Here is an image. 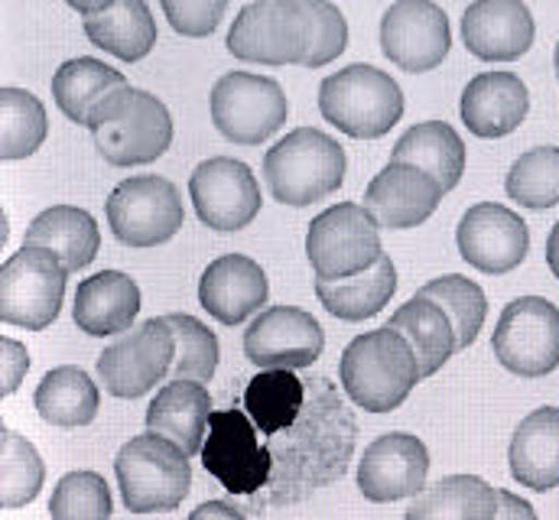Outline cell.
Masks as SVG:
<instances>
[{"label": "cell", "mask_w": 559, "mask_h": 520, "mask_svg": "<svg viewBox=\"0 0 559 520\" xmlns=\"http://www.w3.org/2000/svg\"><path fill=\"white\" fill-rule=\"evenodd\" d=\"M309 397L296 423L264 436L274 456V475L254 498L251 511L283 508L302 501L316 488L332 485L352 462L358 442V423L342 403L329 378H309Z\"/></svg>", "instance_id": "obj_1"}, {"label": "cell", "mask_w": 559, "mask_h": 520, "mask_svg": "<svg viewBox=\"0 0 559 520\" xmlns=\"http://www.w3.org/2000/svg\"><path fill=\"white\" fill-rule=\"evenodd\" d=\"M85 128L92 130L95 150L111 166H140L159 159L173 146L169 108L134 85H115L88 111Z\"/></svg>", "instance_id": "obj_2"}, {"label": "cell", "mask_w": 559, "mask_h": 520, "mask_svg": "<svg viewBox=\"0 0 559 520\" xmlns=\"http://www.w3.org/2000/svg\"><path fill=\"white\" fill-rule=\"evenodd\" d=\"M342 390L368 413L397 410L423 381L414 345L391 326L355 335L338 362Z\"/></svg>", "instance_id": "obj_3"}, {"label": "cell", "mask_w": 559, "mask_h": 520, "mask_svg": "<svg viewBox=\"0 0 559 520\" xmlns=\"http://www.w3.org/2000/svg\"><path fill=\"white\" fill-rule=\"evenodd\" d=\"M348 156L335 137L316 128H296L267 150L264 182L280 205L306 209L332 196L345 182Z\"/></svg>", "instance_id": "obj_4"}, {"label": "cell", "mask_w": 559, "mask_h": 520, "mask_svg": "<svg viewBox=\"0 0 559 520\" xmlns=\"http://www.w3.org/2000/svg\"><path fill=\"white\" fill-rule=\"evenodd\" d=\"M189 452L163 433H140L128 439L115 459L124 508L134 515H169L192 488Z\"/></svg>", "instance_id": "obj_5"}, {"label": "cell", "mask_w": 559, "mask_h": 520, "mask_svg": "<svg viewBox=\"0 0 559 520\" xmlns=\"http://www.w3.org/2000/svg\"><path fill=\"white\" fill-rule=\"evenodd\" d=\"M319 115L325 118V125L355 140H378L401 125L404 92L397 79H391L384 69L355 62L322 79Z\"/></svg>", "instance_id": "obj_6"}, {"label": "cell", "mask_w": 559, "mask_h": 520, "mask_svg": "<svg viewBox=\"0 0 559 520\" xmlns=\"http://www.w3.org/2000/svg\"><path fill=\"white\" fill-rule=\"evenodd\" d=\"M69 273L52 248L23 245L0 267V319L33 332L49 329L62 312Z\"/></svg>", "instance_id": "obj_7"}, {"label": "cell", "mask_w": 559, "mask_h": 520, "mask_svg": "<svg viewBox=\"0 0 559 520\" xmlns=\"http://www.w3.org/2000/svg\"><path fill=\"white\" fill-rule=\"evenodd\" d=\"M199 456L202 469L218 478L231 498H258L274 475L271 446L261 442V433L245 410H215Z\"/></svg>", "instance_id": "obj_8"}, {"label": "cell", "mask_w": 559, "mask_h": 520, "mask_svg": "<svg viewBox=\"0 0 559 520\" xmlns=\"http://www.w3.org/2000/svg\"><path fill=\"white\" fill-rule=\"evenodd\" d=\"M225 46L241 62L302 66L312 46V26L299 0H254L235 16Z\"/></svg>", "instance_id": "obj_9"}, {"label": "cell", "mask_w": 559, "mask_h": 520, "mask_svg": "<svg viewBox=\"0 0 559 520\" xmlns=\"http://www.w3.org/2000/svg\"><path fill=\"white\" fill-rule=\"evenodd\" d=\"M384 255L381 225L358 202H338L322 209L309 222L306 258L319 280H342L368 270Z\"/></svg>", "instance_id": "obj_10"}, {"label": "cell", "mask_w": 559, "mask_h": 520, "mask_svg": "<svg viewBox=\"0 0 559 520\" xmlns=\"http://www.w3.org/2000/svg\"><path fill=\"white\" fill-rule=\"evenodd\" d=\"M111 235L128 248H156L173 241L186 222L182 196L166 176H134L111 189L105 202Z\"/></svg>", "instance_id": "obj_11"}, {"label": "cell", "mask_w": 559, "mask_h": 520, "mask_svg": "<svg viewBox=\"0 0 559 520\" xmlns=\"http://www.w3.org/2000/svg\"><path fill=\"white\" fill-rule=\"evenodd\" d=\"M495 358L518 378H547L559 368V306L521 296L501 309L491 335Z\"/></svg>", "instance_id": "obj_12"}, {"label": "cell", "mask_w": 559, "mask_h": 520, "mask_svg": "<svg viewBox=\"0 0 559 520\" xmlns=\"http://www.w3.org/2000/svg\"><path fill=\"white\" fill-rule=\"evenodd\" d=\"M215 130L241 146H261L286 125V95L277 79L225 72L209 95Z\"/></svg>", "instance_id": "obj_13"}, {"label": "cell", "mask_w": 559, "mask_h": 520, "mask_svg": "<svg viewBox=\"0 0 559 520\" xmlns=\"http://www.w3.org/2000/svg\"><path fill=\"white\" fill-rule=\"evenodd\" d=\"M176 362V335L169 319H146L138 329L124 332V339L111 342L98 355V378L111 397L138 400L146 390H156L173 371Z\"/></svg>", "instance_id": "obj_14"}, {"label": "cell", "mask_w": 559, "mask_h": 520, "mask_svg": "<svg viewBox=\"0 0 559 520\" xmlns=\"http://www.w3.org/2000/svg\"><path fill=\"white\" fill-rule=\"evenodd\" d=\"M189 199L199 222L222 235L248 228L264 205L251 166L231 156L202 159L189 176Z\"/></svg>", "instance_id": "obj_15"}, {"label": "cell", "mask_w": 559, "mask_h": 520, "mask_svg": "<svg viewBox=\"0 0 559 520\" xmlns=\"http://www.w3.org/2000/svg\"><path fill=\"white\" fill-rule=\"evenodd\" d=\"M381 52L404 72H432L452 52L449 13L432 0H397L381 16Z\"/></svg>", "instance_id": "obj_16"}, {"label": "cell", "mask_w": 559, "mask_h": 520, "mask_svg": "<svg viewBox=\"0 0 559 520\" xmlns=\"http://www.w3.org/2000/svg\"><path fill=\"white\" fill-rule=\"evenodd\" d=\"M325 352V332L299 306H267L245 332V358L254 368H309Z\"/></svg>", "instance_id": "obj_17"}, {"label": "cell", "mask_w": 559, "mask_h": 520, "mask_svg": "<svg viewBox=\"0 0 559 520\" xmlns=\"http://www.w3.org/2000/svg\"><path fill=\"white\" fill-rule=\"evenodd\" d=\"M455 245L468 267L498 276L518 270L527 260L531 232L514 209H504L498 202H478L459 218Z\"/></svg>", "instance_id": "obj_18"}, {"label": "cell", "mask_w": 559, "mask_h": 520, "mask_svg": "<svg viewBox=\"0 0 559 520\" xmlns=\"http://www.w3.org/2000/svg\"><path fill=\"white\" fill-rule=\"evenodd\" d=\"M442 196H445V189L423 166L391 159L365 189L361 205L374 215V222L381 228L407 232V228H419L423 222L432 218Z\"/></svg>", "instance_id": "obj_19"}, {"label": "cell", "mask_w": 559, "mask_h": 520, "mask_svg": "<svg viewBox=\"0 0 559 520\" xmlns=\"http://www.w3.org/2000/svg\"><path fill=\"white\" fill-rule=\"evenodd\" d=\"M429 475V449L411 433H388L374 439L358 465V488L374 505L417 498Z\"/></svg>", "instance_id": "obj_20"}, {"label": "cell", "mask_w": 559, "mask_h": 520, "mask_svg": "<svg viewBox=\"0 0 559 520\" xmlns=\"http://www.w3.org/2000/svg\"><path fill=\"white\" fill-rule=\"evenodd\" d=\"M462 39L481 62H518L537 39L534 13L524 0H475L462 13Z\"/></svg>", "instance_id": "obj_21"}, {"label": "cell", "mask_w": 559, "mask_h": 520, "mask_svg": "<svg viewBox=\"0 0 559 520\" xmlns=\"http://www.w3.org/2000/svg\"><path fill=\"white\" fill-rule=\"evenodd\" d=\"M267 270L248 255H225L212 260L199 280V303L222 326H241L267 306Z\"/></svg>", "instance_id": "obj_22"}, {"label": "cell", "mask_w": 559, "mask_h": 520, "mask_svg": "<svg viewBox=\"0 0 559 520\" xmlns=\"http://www.w3.org/2000/svg\"><path fill=\"white\" fill-rule=\"evenodd\" d=\"M462 125L481 140H498L521 128L531 115V92L514 72L475 75L459 102Z\"/></svg>", "instance_id": "obj_23"}, {"label": "cell", "mask_w": 559, "mask_h": 520, "mask_svg": "<svg viewBox=\"0 0 559 520\" xmlns=\"http://www.w3.org/2000/svg\"><path fill=\"white\" fill-rule=\"evenodd\" d=\"M140 286L134 276L121 270H102L79 283L72 319L92 339H111L134 329L140 312Z\"/></svg>", "instance_id": "obj_24"}, {"label": "cell", "mask_w": 559, "mask_h": 520, "mask_svg": "<svg viewBox=\"0 0 559 520\" xmlns=\"http://www.w3.org/2000/svg\"><path fill=\"white\" fill-rule=\"evenodd\" d=\"M212 423V393L202 381L192 378H173L146 406V429L169 436L179 442L189 456L202 452V442L209 436Z\"/></svg>", "instance_id": "obj_25"}, {"label": "cell", "mask_w": 559, "mask_h": 520, "mask_svg": "<svg viewBox=\"0 0 559 520\" xmlns=\"http://www.w3.org/2000/svg\"><path fill=\"white\" fill-rule=\"evenodd\" d=\"M508 465L518 485L531 492H554L559 485V406L527 413L508 449Z\"/></svg>", "instance_id": "obj_26"}, {"label": "cell", "mask_w": 559, "mask_h": 520, "mask_svg": "<svg viewBox=\"0 0 559 520\" xmlns=\"http://www.w3.org/2000/svg\"><path fill=\"white\" fill-rule=\"evenodd\" d=\"M397 293V267L388 255H381L378 263H371L368 270L355 273V276H342V280H319L316 276V296L325 306V312H332L335 319L345 322H365L371 316H378Z\"/></svg>", "instance_id": "obj_27"}, {"label": "cell", "mask_w": 559, "mask_h": 520, "mask_svg": "<svg viewBox=\"0 0 559 520\" xmlns=\"http://www.w3.org/2000/svg\"><path fill=\"white\" fill-rule=\"evenodd\" d=\"M85 39L121 62H140L156 46V20L146 0H118L105 13L82 16Z\"/></svg>", "instance_id": "obj_28"}, {"label": "cell", "mask_w": 559, "mask_h": 520, "mask_svg": "<svg viewBox=\"0 0 559 520\" xmlns=\"http://www.w3.org/2000/svg\"><path fill=\"white\" fill-rule=\"evenodd\" d=\"M388 326L397 329L414 345L423 378H432L436 371H442V365H449V358L459 352V335H455L449 312L429 296L417 293L411 303H404L391 316Z\"/></svg>", "instance_id": "obj_29"}, {"label": "cell", "mask_w": 559, "mask_h": 520, "mask_svg": "<svg viewBox=\"0 0 559 520\" xmlns=\"http://www.w3.org/2000/svg\"><path fill=\"white\" fill-rule=\"evenodd\" d=\"M26 245L52 248L72 273H82L92 260L98 258L102 235L95 218L79 205H52L39 212L26 228Z\"/></svg>", "instance_id": "obj_30"}, {"label": "cell", "mask_w": 559, "mask_h": 520, "mask_svg": "<svg viewBox=\"0 0 559 520\" xmlns=\"http://www.w3.org/2000/svg\"><path fill=\"white\" fill-rule=\"evenodd\" d=\"M391 159L417 163L439 179L445 192H452L465 173V140L445 121H419L394 143Z\"/></svg>", "instance_id": "obj_31"}, {"label": "cell", "mask_w": 559, "mask_h": 520, "mask_svg": "<svg viewBox=\"0 0 559 520\" xmlns=\"http://www.w3.org/2000/svg\"><path fill=\"white\" fill-rule=\"evenodd\" d=\"M407 518H459L495 520L498 518V488H491L478 475H445L432 488H423Z\"/></svg>", "instance_id": "obj_32"}, {"label": "cell", "mask_w": 559, "mask_h": 520, "mask_svg": "<svg viewBox=\"0 0 559 520\" xmlns=\"http://www.w3.org/2000/svg\"><path fill=\"white\" fill-rule=\"evenodd\" d=\"M309 397V385L293 368H264L245 390V413L261 436H274L296 423Z\"/></svg>", "instance_id": "obj_33"}, {"label": "cell", "mask_w": 559, "mask_h": 520, "mask_svg": "<svg viewBox=\"0 0 559 520\" xmlns=\"http://www.w3.org/2000/svg\"><path fill=\"white\" fill-rule=\"evenodd\" d=\"M36 413L52 426H88L98 416L102 393L82 368H52L33 393Z\"/></svg>", "instance_id": "obj_34"}, {"label": "cell", "mask_w": 559, "mask_h": 520, "mask_svg": "<svg viewBox=\"0 0 559 520\" xmlns=\"http://www.w3.org/2000/svg\"><path fill=\"white\" fill-rule=\"evenodd\" d=\"M128 79L111 69L108 62L95 59V56H79V59H69L56 69L52 75V98L59 105V111L72 121V125H82L88 121V111L95 108V102L111 92L115 85H124Z\"/></svg>", "instance_id": "obj_35"}, {"label": "cell", "mask_w": 559, "mask_h": 520, "mask_svg": "<svg viewBox=\"0 0 559 520\" xmlns=\"http://www.w3.org/2000/svg\"><path fill=\"white\" fill-rule=\"evenodd\" d=\"M49 133L43 102L26 88H0V156L3 163L33 156Z\"/></svg>", "instance_id": "obj_36"}, {"label": "cell", "mask_w": 559, "mask_h": 520, "mask_svg": "<svg viewBox=\"0 0 559 520\" xmlns=\"http://www.w3.org/2000/svg\"><path fill=\"white\" fill-rule=\"evenodd\" d=\"M46 482V465L36 446L16 429H0V508H26Z\"/></svg>", "instance_id": "obj_37"}, {"label": "cell", "mask_w": 559, "mask_h": 520, "mask_svg": "<svg viewBox=\"0 0 559 520\" xmlns=\"http://www.w3.org/2000/svg\"><path fill=\"white\" fill-rule=\"evenodd\" d=\"M511 202L531 212H547L559 205V146H534L514 159L504 179Z\"/></svg>", "instance_id": "obj_38"}, {"label": "cell", "mask_w": 559, "mask_h": 520, "mask_svg": "<svg viewBox=\"0 0 559 520\" xmlns=\"http://www.w3.org/2000/svg\"><path fill=\"white\" fill-rule=\"evenodd\" d=\"M419 296L436 299L449 312L455 335H459V352L468 348L481 335L485 319H488V296L475 280H468L462 273H445V276H436L426 286H419Z\"/></svg>", "instance_id": "obj_39"}, {"label": "cell", "mask_w": 559, "mask_h": 520, "mask_svg": "<svg viewBox=\"0 0 559 520\" xmlns=\"http://www.w3.org/2000/svg\"><path fill=\"white\" fill-rule=\"evenodd\" d=\"M166 319H169V329L176 335V362H173L169 375L209 385L218 371V362H222V348H218L215 332L202 319L186 316V312H173Z\"/></svg>", "instance_id": "obj_40"}, {"label": "cell", "mask_w": 559, "mask_h": 520, "mask_svg": "<svg viewBox=\"0 0 559 520\" xmlns=\"http://www.w3.org/2000/svg\"><path fill=\"white\" fill-rule=\"evenodd\" d=\"M56 520H105L115 515L111 488L98 472H69L56 482L49 498Z\"/></svg>", "instance_id": "obj_41"}, {"label": "cell", "mask_w": 559, "mask_h": 520, "mask_svg": "<svg viewBox=\"0 0 559 520\" xmlns=\"http://www.w3.org/2000/svg\"><path fill=\"white\" fill-rule=\"evenodd\" d=\"M299 7L309 16L312 26V46L306 56V69H322L329 62H335L345 49H348V23L345 13L332 3V0H299Z\"/></svg>", "instance_id": "obj_42"}, {"label": "cell", "mask_w": 559, "mask_h": 520, "mask_svg": "<svg viewBox=\"0 0 559 520\" xmlns=\"http://www.w3.org/2000/svg\"><path fill=\"white\" fill-rule=\"evenodd\" d=\"M166 23L189 39H205L212 36L228 10V0H159Z\"/></svg>", "instance_id": "obj_43"}, {"label": "cell", "mask_w": 559, "mask_h": 520, "mask_svg": "<svg viewBox=\"0 0 559 520\" xmlns=\"http://www.w3.org/2000/svg\"><path fill=\"white\" fill-rule=\"evenodd\" d=\"M29 371V352L16 339H0V393H16Z\"/></svg>", "instance_id": "obj_44"}, {"label": "cell", "mask_w": 559, "mask_h": 520, "mask_svg": "<svg viewBox=\"0 0 559 520\" xmlns=\"http://www.w3.org/2000/svg\"><path fill=\"white\" fill-rule=\"evenodd\" d=\"M498 518L501 520H514V518L534 520L537 518V511H534V505H527L524 498H518V495H511V492L498 488Z\"/></svg>", "instance_id": "obj_45"}, {"label": "cell", "mask_w": 559, "mask_h": 520, "mask_svg": "<svg viewBox=\"0 0 559 520\" xmlns=\"http://www.w3.org/2000/svg\"><path fill=\"white\" fill-rule=\"evenodd\" d=\"M192 518H228V520H245L248 511L241 505H231V501H205L192 511Z\"/></svg>", "instance_id": "obj_46"}, {"label": "cell", "mask_w": 559, "mask_h": 520, "mask_svg": "<svg viewBox=\"0 0 559 520\" xmlns=\"http://www.w3.org/2000/svg\"><path fill=\"white\" fill-rule=\"evenodd\" d=\"M72 10H79L82 16H92V13H105L108 7H115L118 0H66Z\"/></svg>", "instance_id": "obj_47"}, {"label": "cell", "mask_w": 559, "mask_h": 520, "mask_svg": "<svg viewBox=\"0 0 559 520\" xmlns=\"http://www.w3.org/2000/svg\"><path fill=\"white\" fill-rule=\"evenodd\" d=\"M547 263H550L554 276H557V280H559V222H557V225H554L550 238H547Z\"/></svg>", "instance_id": "obj_48"}, {"label": "cell", "mask_w": 559, "mask_h": 520, "mask_svg": "<svg viewBox=\"0 0 559 520\" xmlns=\"http://www.w3.org/2000/svg\"><path fill=\"white\" fill-rule=\"evenodd\" d=\"M554 66H557V79H559V43H557V49H554Z\"/></svg>", "instance_id": "obj_49"}]
</instances>
